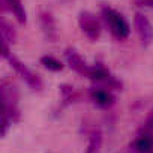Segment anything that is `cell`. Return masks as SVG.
<instances>
[{
    "label": "cell",
    "mask_w": 153,
    "mask_h": 153,
    "mask_svg": "<svg viewBox=\"0 0 153 153\" xmlns=\"http://www.w3.org/2000/svg\"><path fill=\"white\" fill-rule=\"evenodd\" d=\"M39 23H41V27H42V32H44L45 38L50 42H54L57 39V26H56L54 17L50 12L42 11L39 14Z\"/></svg>",
    "instance_id": "9"
},
{
    "label": "cell",
    "mask_w": 153,
    "mask_h": 153,
    "mask_svg": "<svg viewBox=\"0 0 153 153\" xmlns=\"http://www.w3.org/2000/svg\"><path fill=\"white\" fill-rule=\"evenodd\" d=\"M8 62H9L11 68L21 76V78L24 80V83H26L32 90H35V92L42 90L44 84H42V80H41V76H39L38 74H35L32 69H29L21 60H18V59H17L15 56H12V54L8 57Z\"/></svg>",
    "instance_id": "3"
},
{
    "label": "cell",
    "mask_w": 153,
    "mask_h": 153,
    "mask_svg": "<svg viewBox=\"0 0 153 153\" xmlns=\"http://www.w3.org/2000/svg\"><path fill=\"white\" fill-rule=\"evenodd\" d=\"M2 5H3V8H8L15 15V18L20 24H26L27 14H26V9H24V5L21 0H2Z\"/></svg>",
    "instance_id": "10"
},
{
    "label": "cell",
    "mask_w": 153,
    "mask_h": 153,
    "mask_svg": "<svg viewBox=\"0 0 153 153\" xmlns=\"http://www.w3.org/2000/svg\"><path fill=\"white\" fill-rule=\"evenodd\" d=\"M59 89H60L62 101H63L65 105L74 102V99L76 98V93H75V90H74L72 86H69V84H62V86H59Z\"/></svg>",
    "instance_id": "14"
},
{
    "label": "cell",
    "mask_w": 153,
    "mask_h": 153,
    "mask_svg": "<svg viewBox=\"0 0 153 153\" xmlns=\"http://www.w3.org/2000/svg\"><path fill=\"white\" fill-rule=\"evenodd\" d=\"M41 65L45 69L51 71V72H59V71L63 69V63L60 60H57L56 57H53V56H42L41 57Z\"/></svg>",
    "instance_id": "13"
},
{
    "label": "cell",
    "mask_w": 153,
    "mask_h": 153,
    "mask_svg": "<svg viewBox=\"0 0 153 153\" xmlns=\"http://www.w3.org/2000/svg\"><path fill=\"white\" fill-rule=\"evenodd\" d=\"M0 32H2V39L6 41L8 44H15L17 42V33L14 30V27L6 23L5 20L0 21Z\"/></svg>",
    "instance_id": "12"
},
{
    "label": "cell",
    "mask_w": 153,
    "mask_h": 153,
    "mask_svg": "<svg viewBox=\"0 0 153 153\" xmlns=\"http://www.w3.org/2000/svg\"><path fill=\"white\" fill-rule=\"evenodd\" d=\"M89 96H90V101H92L96 107H99V108H102V110L111 108V107L116 104V95L113 93L111 89H108V87H105V86L96 84V86L90 87Z\"/></svg>",
    "instance_id": "5"
},
{
    "label": "cell",
    "mask_w": 153,
    "mask_h": 153,
    "mask_svg": "<svg viewBox=\"0 0 153 153\" xmlns=\"http://www.w3.org/2000/svg\"><path fill=\"white\" fill-rule=\"evenodd\" d=\"M11 56V51H9V44L6 41L2 39V57L8 60V57Z\"/></svg>",
    "instance_id": "16"
},
{
    "label": "cell",
    "mask_w": 153,
    "mask_h": 153,
    "mask_svg": "<svg viewBox=\"0 0 153 153\" xmlns=\"http://www.w3.org/2000/svg\"><path fill=\"white\" fill-rule=\"evenodd\" d=\"M101 15L102 20L105 21L107 27L110 29L111 35L119 39V41H125L129 33H131V26L126 21V18L116 9L110 8V6H102L101 8Z\"/></svg>",
    "instance_id": "1"
},
{
    "label": "cell",
    "mask_w": 153,
    "mask_h": 153,
    "mask_svg": "<svg viewBox=\"0 0 153 153\" xmlns=\"http://www.w3.org/2000/svg\"><path fill=\"white\" fill-rule=\"evenodd\" d=\"M134 26H135V30L140 36V41H141L143 47H149L153 41V26H152L150 20L143 12H135Z\"/></svg>",
    "instance_id": "6"
},
{
    "label": "cell",
    "mask_w": 153,
    "mask_h": 153,
    "mask_svg": "<svg viewBox=\"0 0 153 153\" xmlns=\"http://www.w3.org/2000/svg\"><path fill=\"white\" fill-rule=\"evenodd\" d=\"M135 3L138 6H143V8H150L153 9V0H135Z\"/></svg>",
    "instance_id": "17"
},
{
    "label": "cell",
    "mask_w": 153,
    "mask_h": 153,
    "mask_svg": "<svg viewBox=\"0 0 153 153\" xmlns=\"http://www.w3.org/2000/svg\"><path fill=\"white\" fill-rule=\"evenodd\" d=\"M65 60L66 63L69 65L71 69H74L76 74H80L83 76H87L89 75V71H90V65H87V62L80 56V53L76 51L75 48H66L65 50Z\"/></svg>",
    "instance_id": "7"
},
{
    "label": "cell",
    "mask_w": 153,
    "mask_h": 153,
    "mask_svg": "<svg viewBox=\"0 0 153 153\" xmlns=\"http://www.w3.org/2000/svg\"><path fill=\"white\" fill-rule=\"evenodd\" d=\"M78 24H80L81 32L90 41H98L101 38V33H102L101 23H99V20L92 12H89V11L80 12V15H78Z\"/></svg>",
    "instance_id": "4"
},
{
    "label": "cell",
    "mask_w": 153,
    "mask_h": 153,
    "mask_svg": "<svg viewBox=\"0 0 153 153\" xmlns=\"http://www.w3.org/2000/svg\"><path fill=\"white\" fill-rule=\"evenodd\" d=\"M141 129H147V131H153V111L150 113V116L147 117V120L143 123Z\"/></svg>",
    "instance_id": "15"
},
{
    "label": "cell",
    "mask_w": 153,
    "mask_h": 153,
    "mask_svg": "<svg viewBox=\"0 0 153 153\" xmlns=\"http://www.w3.org/2000/svg\"><path fill=\"white\" fill-rule=\"evenodd\" d=\"M87 78H90L93 83H96L99 86H105L111 90H122V87H123L122 81H119L102 63L90 65V71H89Z\"/></svg>",
    "instance_id": "2"
},
{
    "label": "cell",
    "mask_w": 153,
    "mask_h": 153,
    "mask_svg": "<svg viewBox=\"0 0 153 153\" xmlns=\"http://www.w3.org/2000/svg\"><path fill=\"white\" fill-rule=\"evenodd\" d=\"M131 149L135 153H153V131L140 129L138 135L131 143Z\"/></svg>",
    "instance_id": "8"
},
{
    "label": "cell",
    "mask_w": 153,
    "mask_h": 153,
    "mask_svg": "<svg viewBox=\"0 0 153 153\" xmlns=\"http://www.w3.org/2000/svg\"><path fill=\"white\" fill-rule=\"evenodd\" d=\"M102 132L99 129L92 131L90 137H89V144L86 149V153H99L101 147H102Z\"/></svg>",
    "instance_id": "11"
}]
</instances>
